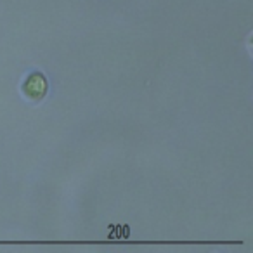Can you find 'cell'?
<instances>
[{
	"label": "cell",
	"instance_id": "1",
	"mask_svg": "<svg viewBox=\"0 0 253 253\" xmlns=\"http://www.w3.org/2000/svg\"><path fill=\"white\" fill-rule=\"evenodd\" d=\"M47 88H49L47 78L43 77L42 73H32L26 78L25 84H23V92H25L26 97L32 99V101H40V99L45 97Z\"/></svg>",
	"mask_w": 253,
	"mask_h": 253
}]
</instances>
